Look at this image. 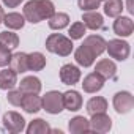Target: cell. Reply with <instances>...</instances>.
Returning <instances> with one entry per match:
<instances>
[{
    "label": "cell",
    "instance_id": "cell-26",
    "mask_svg": "<svg viewBox=\"0 0 134 134\" xmlns=\"http://www.w3.org/2000/svg\"><path fill=\"white\" fill-rule=\"evenodd\" d=\"M123 11V2L121 0H106L104 3V13L109 18H117Z\"/></svg>",
    "mask_w": 134,
    "mask_h": 134
},
{
    "label": "cell",
    "instance_id": "cell-17",
    "mask_svg": "<svg viewBox=\"0 0 134 134\" xmlns=\"http://www.w3.org/2000/svg\"><path fill=\"white\" fill-rule=\"evenodd\" d=\"M10 68H11L16 74H22V73L29 71V66H27V54H25V52L11 54Z\"/></svg>",
    "mask_w": 134,
    "mask_h": 134
},
{
    "label": "cell",
    "instance_id": "cell-18",
    "mask_svg": "<svg viewBox=\"0 0 134 134\" xmlns=\"http://www.w3.org/2000/svg\"><path fill=\"white\" fill-rule=\"evenodd\" d=\"M18 85V74L10 68L0 71V90H11Z\"/></svg>",
    "mask_w": 134,
    "mask_h": 134
},
{
    "label": "cell",
    "instance_id": "cell-19",
    "mask_svg": "<svg viewBox=\"0 0 134 134\" xmlns=\"http://www.w3.org/2000/svg\"><path fill=\"white\" fill-rule=\"evenodd\" d=\"M19 90L22 93H40L41 90V81L35 76H27L21 81Z\"/></svg>",
    "mask_w": 134,
    "mask_h": 134
},
{
    "label": "cell",
    "instance_id": "cell-23",
    "mask_svg": "<svg viewBox=\"0 0 134 134\" xmlns=\"http://www.w3.org/2000/svg\"><path fill=\"white\" fill-rule=\"evenodd\" d=\"M3 24H5L8 29H11V30H19V29L24 27L25 18H24L22 14H19V13H8V14H5V18H3Z\"/></svg>",
    "mask_w": 134,
    "mask_h": 134
},
{
    "label": "cell",
    "instance_id": "cell-12",
    "mask_svg": "<svg viewBox=\"0 0 134 134\" xmlns=\"http://www.w3.org/2000/svg\"><path fill=\"white\" fill-rule=\"evenodd\" d=\"M95 73H98L101 77L104 79H115V74H117V66L112 60L109 58H103L96 63L95 66Z\"/></svg>",
    "mask_w": 134,
    "mask_h": 134
},
{
    "label": "cell",
    "instance_id": "cell-21",
    "mask_svg": "<svg viewBox=\"0 0 134 134\" xmlns=\"http://www.w3.org/2000/svg\"><path fill=\"white\" fill-rule=\"evenodd\" d=\"M27 66L30 71H41L46 66V57L41 52L27 54Z\"/></svg>",
    "mask_w": 134,
    "mask_h": 134
},
{
    "label": "cell",
    "instance_id": "cell-34",
    "mask_svg": "<svg viewBox=\"0 0 134 134\" xmlns=\"http://www.w3.org/2000/svg\"><path fill=\"white\" fill-rule=\"evenodd\" d=\"M3 18H5V11H3V8L0 7V24L3 22Z\"/></svg>",
    "mask_w": 134,
    "mask_h": 134
},
{
    "label": "cell",
    "instance_id": "cell-1",
    "mask_svg": "<svg viewBox=\"0 0 134 134\" xmlns=\"http://www.w3.org/2000/svg\"><path fill=\"white\" fill-rule=\"evenodd\" d=\"M55 13V7L51 0H30L24 7V18L32 24H38L49 19Z\"/></svg>",
    "mask_w": 134,
    "mask_h": 134
},
{
    "label": "cell",
    "instance_id": "cell-14",
    "mask_svg": "<svg viewBox=\"0 0 134 134\" xmlns=\"http://www.w3.org/2000/svg\"><path fill=\"white\" fill-rule=\"evenodd\" d=\"M74 58H76V62H77L81 66L87 68V66H92V65L95 63L96 55H95L88 47H85V46L82 44V46H79V47L76 49V52H74Z\"/></svg>",
    "mask_w": 134,
    "mask_h": 134
},
{
    "label": "cell",
    "instance_id": "cell-15",
    "mask_svg": "<svg viewBox=\"0 0 134 134\" xmlns=\"http://www.w3.org/2000/svg\"><path fill=\"white\" fill-rule=\"evenodd\" d=\"M84 46L88 47L98 57L106 51V40L103 36H99V35H90V36H87L84 40Z\"/></svg>",
    "mask_w": 134,
    "mask_h": 134
},
{
    "label": "cell",
    "instance_id": "cell-10",
    "mask_svg": "<svg viewBox=\"0 0 134 134\" xmlns=\"http://www.w3.org/2000/svg\"><path fill=\"white\" fill-rule=\"evenodd\" d=\"M134 30V22L131 21V18H126V16H117V19L114 21V32L115 35L121 36V38H126L132 33Z\"/></svg>",
    "mask_w": 134,
    "mask_h": 134
},
{
    "label": "cell",
    "instance_id": "cell-35",
    "mask_svg": "<svg viewBox=\"0 0 134 134\" xmlns=\"http://www.w3.org/2000/svg\"><path fill=\"white\" fill-rule=\"evenodd\" d=\"M99 2H101V0H99Z\"/></svg>",
    "mask_w": 134,
    "mask_h": 134
},
{
    "label": "cell",
    "instance_id": "cell-28",
    "mask_svg": "<svg viewBox=\"0 0 134 134\" xmlns=\"http://www.w3.org/2000/svg\"><path fill=\"white\" fill-rule=\"evenodd\" d=\"M85 32H87V27H85V24L84 22H74L71 27H70V38L71 40H81L84 35H85Z\"/></svg>",
    "mask_w": 134,
    "mask_h": 134
},
{
    "label": "cell",
    "instance_id": "cell-32",
    "mask_svg": "<svg viewBox=\"0 0 134 134\" xmlns=\"http://www.w3.org/2000/svg\"><path fill=\"white\" fill-rule=\"evenodd\" d=\"M21 2H22V0H3L5 7H8V8H16V7L21 5Z\"/></svg>",
    "mask_w": 134,
    "mask_h": 134
},
{
    "label": "cell",
    "instance_id": "cell-29",
    "mask_svg": "<svg viewBox=\"0 0 134 134\" xmlns=\"http://www.w3.org/2000/svg\"><path fill=\"white\" fill-rule=\"evenodd\" d=\"M22 96H24V93H22L21 90H13V88H11V90L8 92V95H7V99H8V103L13 104V106H21Z\"/></svg>",
    "mask_w": 134,
    "mask_h": 134
},
{
    "label": "cell",
    "instance_id": "cell-8",
    "mask_svg": "<svg viewBox=\"0 0 134 134\" xmlns=\"http://www.w3.org/2000/svg\"><path fill=\"white\" fill-rule=\"evenodd\" d=\"M79 79H81V70L77 66L68 63L60 68V81L65 85H74L79 82Z\"/></svg>",
    "mask_w": 134,
    "mask_h": 134
},
{
    "label": "cell",
    "instance_id": "cell-33",
    "mask_svg": "<svg viewBox=\"0 0 134 134\" xmlns=\"http://www.w3.org/2000/svg\"><path fill=\"white\" fill-rule=\"evenodd\" d=\"M128 11L132 14L134 13V8H132V0H128Z\"/></svg>",
    "mask_w": 134,
    "mask_h": 134
},
{
    "label": "cell",
    "instance_id": "cell-5",
    "mask_svg": "<svg viewBox=\"0 0 134 134\" xmlns=\"http://www.w3.org/2000/svg\"><path fill=\"white\" fill-rule=\"evenodd\" d=\"M3 128L8 131V132H22L24 128H25V120L21 114L14 112V110H10L3 115Z\"/></svg>",
    "mask_w": 134,
    "mask_h": 134
},
{
    "label": "cell",
    "instance_id": "cell-24",
    "mask_svg": "<svg viewBox=\"0 0 134 134\" xmlns=\"http://www.w3.org/2000/svg\"><path fill=\"white\" fill-rule=\"evenodd\" d=\"M68 24H70V16L66 13H54L49 18V27L52 30H62L68 27Z\"/></svg>",
    "mask_w": 134,
    "mask_h": 134
},
{
    "label": "cell",
    "instance_id": "cell-7",
    "mask_svg": "<svg viewBox=\"0 0 134 134\" xmlns=\"http://www.w3.org/2000/svg\"><path fill=\"white\" fill-rule=\"evenodd\" d=\"M112 128V120L109 115H106V112H99V114H93L92 120H90V131L95 132H107Z\"/></svg>",
    "mask_w": 134,
    "mask_h": 134
},
{
    "label": "cell",
    "instance_id": "cell-6",
    "mask_svg": "<svg viewBox=\"0 0 134 134\" xmlns=\"http://www.w3.org/2000/svg\"><path fill=\"white\" fill-rule=\"evenodd\" d=\"M114 109L117 114H128L134 107V96L129 92H118L114 95Z\"/></svg>",
    "mask_w": 134,
    "mask_h": 134
},
{
    "label": "cell",
    "instance_id": "cell-16",
    "mask_svg": "<svg viewBox=\"0 0 134 134\" xmlns=\"http://www.w3.org/2000/svg\"><path fill=\"white\" fill-rule=\"evenodd\" d=\"M82 21L85 24L87 29L90 30H99L104 27V21H103V16L98 13V11H85L82 14Z\"/></svg>",
    "mask_w": 134,
    "mask_h": 134
},
{
    "label": "cell",
    "instance_id": "cell-22",
    "mask_svg": "<svg viewBox=\"0 0 134 134\" xmlns=\"http://www.w3.org/2000/svg\"><path fill=\"white\" fill-rule=\"evenodd\" d=\"M107 110V101L103 96H93L92 99H88L87 103V112L90 115L93 114H99V112H106Z\"/></svg>",
    "mask_w": 134,
    "mask_h": 134
},
{
    "label": "cell",
    "instance_id": "cell-31",
    "mask_svg": "<svg viewBox=\"0 0 134 134\" xmlns=\"http://www.w3.org/2000/svg\"><path fill=\"white\" fill-rule=\"evenodd\" d=\"M10 60H11V49L0 44V66L10 65Z\"/></svg>",
    "mask_w": 134,
    "mask_h": 134
},
{
    "label": "cell",
    "instance_id": "cell-4",
    "mask_svg": "<svg viewBox=\"0 0 134 134\" xmlns=\"http://www.w3.org/2000/svg\"><path fill=\"white\" fill-rule=\"evenodd\" d=\"M106 51L109 52V55L112 58L120 60V62L126 60L129 57V52H131L129 44L123 40H109V41H106Z\"/></svg>",
    "mask_w": 134,
    "mask_h": 134
},
{
    "label": "cell",
    "instance_id": "cell-13",
    "mask_svg": "<svg viewBox=\"0 0 134 134\" xmlns=\"http://www.w3.org/2000/svg\"><path fill=\"white\" fill-rule=\"evenodd\" d=\"M21 107L29 114H35L41 109V98L38 96V93H24Z\"/></svg>",
    "mask_w": 134,
    "mask_h": 134
},
{
    "label": "cell",
    "instance_id": "cell-3",
    "mask_svg": "<svg viewBox=\"0 0 134 134\" xmlns=\"http://www.w3.org/2000/svg\"><path fill=\"white\" fill-rule=\"evenodd\" d=\"M41 109H44L47 114L57 115L63 110V98L60 92H47L43 98H41Z\"/></svg>",
    "mask_w": 134,
    "mask_h": 134
},
{
    "label": "cell",
    "instance_id": "cell-9",
    "mask_svg": "<svg viewBox=\"0 0 134 134\" xmlns=\"http://www.w3.org/2000/svg\"><path fill=\"white\" fill-rule=\"evenodd\" d=\"M63 98V109H68L70 112H77L82 107V96L76 90H68L62 93Z\"/></svg>",
    "mask_w": 134,
    "mask_h": 134
},
{
    "label": "cell",
    "instance_id": "cell-25",
    "mask_svg": "<svg viewBox=\"0 0 134 134\" xmlns=\"http://www.w3.org/2000/svg\"><path fill=\"white\" fill-rule=\"evenodd\" d=\"M51 131H52L51 126L43 118H36V120L30 121V125L27 126V134H47Z\"/></svg>",
    "mask_w": 134,
    "mask_h": 134
},
{
    "label": "cell",
    "instance_id": "cell-30",
    "mask_svg": "<svg viewBox=\"0 0 134 134\" xmlns=\"http://www.w3.org/2000/svg\"><path fill=\"white\" fill-rule=\"evenodd\" d=\"M77 5L82 11H93L99 7V0H77Z\"/></svg>",
    "mask_w": 134,
    "mask_h": 134
},
{
    "label": "cell",
    "instance_id": "cell-2",
    "mask_svg": "<svg viewBox=\"0 0 134 134\" xmlns=\"http://www.w3.org/2000/svg\"><path fill=\"white\" fill-rule=\"evenodd\" d=\"M46 49L60 57H66L73 52V40L62 33H52L46 40Z\"/></svg>",
    "mask_w": 134,
    "mask_h": 134
},
{
    "label": "cell",
    "instance_id": "cell-20",
    "mask_svg": "<svg viewBox=\"0 0 134 134\" xmlns=\"http://www.w3.org/2000/svg\"><path fill=\"white\" fill-rule=\"evenodd\" d=\"M68 129L73 132V134H82V132H88L90 131V121L85 118V117H74L70 120L68 123Z\"/></svg>",
    "mask_w": 134,
    "mask_h": 134
},
{
    "label": "cell",
    "instance_id": "cell-11",
    "mask_svg": "<svg viewBox=\"0 0 134 134\" xmlns=\"http://www.w3.org/2000/svg\"><path fill=\"white\" fill-rule=\"evenodd\" d=\"M104 77H101L98 73H92V74H88V76H85L84 77V82H82V88H84V92H87V93H96V92H99L103 87H104Z\"/></svg>",
    "mask_w": 134,
    "mask_h": 134
},
{
    "label": "cell",
    "instance_id": "cell-27",
    "mask_svg": "<svg viewBox=\"0 0 134 134\" xmlns=\"http://www.w3.org/2000/svg\"><path fill=\"white\" fill-rule=\"evenodd\" d=\"M0 44H3L8 49H16L19 46V36L13 32H2L0 33Z\"/></svg>",
    "mask_w": 134,
    "mask_h": 134
}]
</instances>
